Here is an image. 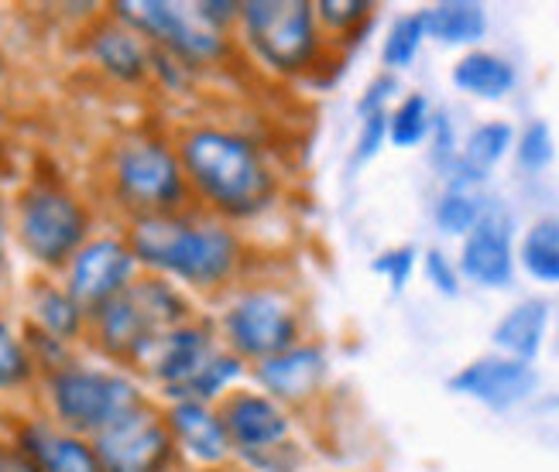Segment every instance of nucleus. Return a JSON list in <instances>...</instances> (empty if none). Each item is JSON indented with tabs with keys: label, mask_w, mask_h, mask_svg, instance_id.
Wrapping results in <instances>:
<instances>
[{
	"label": "nucleus",
	"mask_w": 559,
	"mask_h": 472,
	"mask_svg": "<svg viewBox=\"0 0 559 472\" xmlns=\"http://www.w3.org/2000/svg\"><path fill=\"white\" fill-rule=\"evenodd\" d=\"M426 38L440 45H477L488 35V11L474 0H440L419 11Z\"/></svg>",
	"instance_id": "obj_21"
},
{
	"label": "nucleus",
	"mask_w": 559,
	"mask_h": 472,
	"mask_svg": "<svg viewBox=\"0 0 559 472\" xmlns=\"http://www.w3.org/2000/svg\"><path fill=\"white\" fill-rule=\"evenodd\" d=\"M519 261L528 270V278L543 285H559V219L532 222L522 240Z\"/></svg>",
	"instance_id": "obj_24"
},
{
	"label": "nucleus",
	"mask_w": 559,
	"mask_h": 472,
	"mask_svg": "<svg viewBox=\"0 0 559 472\" xmlns=\"http://www.w3.org/2000/svg\"><path fill=\"white\" fill-rule=\"evenodd\" d=\"M0 278H4V203H0Z\"/></svg>",
	"instance_id": "obj_37"
},
{
	"label": "nucleus",
	"mask_w": 559,
	"mask_h": 472,
	"mask_svg": "<svg viewBox=\"0 0 559 472\" xmlns=\"http://www.w3.org/2000/svg\"><path fill=\"white\" fill-rule=\"evenodd\" d=\"M93 56L100 59V65L117 80H141L144 69H148V52H144V45L138 41L134 32H124V28H107L96 35Z\"/></svg>",
	"instance_id": "obj_23"
},
{
	"label": "nucleus",
	"mask_w": 559,
	"mask_h": 472,
	"mask_svg": "<svg viewBox=\"0 0 559 472\" xmlns=\"http://www.w3.org/2000/svg\"><path fill=\"white\" fill-rule=\"evenodd\" d=\"M134 275V254L131 246L117 240H93L80 246L69 270V294L76 298L80 308H104L110 298L128 288Z\"/></svg>",
	"instance_id": "obj_13"
},
{
	"label": "nucleus",
	"mask_w": 559,
	"mask_h": 472,
	"mask_svg": "<svg viewBox=\"0 0 559 472\" xmlns=\"http://www.w3.org/2000/svg\"><path fill=\"white\" fill-rule=\"evenodd\" d=\"M432 131V110L423 93H408L402 104L388 113V141L395 147H419Z\"/></svg>",
	"instance_id": "obj_25"
},
{
	"label": "nucleus",
	"mask_w": 559,
	"mask_h": 472,
	"mask_svg": "<svg viewBox=\"0 0 559 472\" xmlns=\"http://www.w3.org/2000/svg\"><path fill=\"white\" fill-rule=\"evenodd\" d=\"M173 432L144 404L107 425L93 445L104 472H165L173 462Z\"/></svg>",
	"instance_id": "obj_9"
},
{
	"label": "nucleus",
	"mask_w": 559,
	"mask_h": 472,
	"mask_svg": "<svg viewBox=\"0 0 559 472\" xmlns=\"http://www.w3.org/2000/svg\"><path fill=\"white\" fill-rule=\"evenodd\" d=\"M484 216V203L474 192H456L447 189L443 198L436 203V227L447 237H467Z\"/></svg>",
	"instance_id": "obj_27"
},
{
	"label": "nucleus",
	"mask_w": 559,
	"mask_h": 472,
	"mask_svg": "<svg viewBox=\"0 0 559 472\" xmlns=\"http://www.w3.org/2000/svg\"><path fill=\"white\" fill-rule=\"evenodd\" d=\"M182 168L206 203L227 216H254L272 203L269 165L251 141L230 131H192L182 141Z\"/></svg>",
	"instance_id": "obj_1"
},
{
	"label": "nucleus",
	"mask_w": 559,
	"mask_h": 472,
	"mask_svg": "<svg viewBox=\"0 0 559 472\" xmlns=\"http://www.w3.org/2000/svg\"><path fill=\"white\" fill-rule=\"evenodd\" d=\"M429 144H432V165L440 168V171H447V168L456 161V155H460L456 137H453V123H450V117H447V113L432 117Z\"/></svg>",
	"instance_id": "obj_35"
},
{
	"label": "nucleus",
	"mask_w": 559,
	"mask_h": 472,
	"mask_svg": "<svg viewBox=\"0 0 559 472\" xmlns=\"http://www.w3.org/2000/svg\"><path fill=\"white\" fill-rule=\"evenodd\" d=\"M134 261L165 270L197 288H213L234 275L237 237L221 222H189L176 216H144L131 237Z\"/></svg>",
	"instance_id": "obj_2"
},
{
	"label": "nucleus",
	"mask_w": 559,
	"mask_h": 472,
	"mask_svg": "<svg viewBox=\"0 0 559 472\" xmlns=\"http://www.w3.org/2000/svg\"><path fill=\"white\" fill-rule=\"evenodd\" d=\"M35 312H38V322L48 332L59 336V339H69L80 329L83 308L76 305V298H72L69 291H41L38 302H35Z\"/></svg>",
	"instance_id": "obj_28"
},
{
	"label": "nucleus",
	"mask_w": 559,
	"mask_h": 472,
	"mask_svg": "<svg viewBox=\"0 0 559 472\" xmlns=\"http://www.w3.org/2000/svg\"><path fill=\"white\" fill-rule=\"evenodd\" d=\"M395 89H399V83H395V76H388V72H384V76H378V80H371L368 89H364V96L357 99V113L360 117L384 113V104L395 96Z\"/></svg>",
	"instance_id": "obj_36"
},
{
	"label": "nucleus",
	"mask_w": 559,
	"mask_h": 472,
	"mask_svg": "<svg viewBox=\"0 0 559 472\" xmlns=\"http://www.w3.org/2000/svg\"><path fill=\"white\" fill-rule=\"evenodd\" d=\"M416 261H419L416 246L405 243V246H392V251L378 254L371 261V270H374V275H381V278H388V285H392V291L399 294V291H405L412 270H416Z\"/></svg>",
	"instance_id": "obj_31"
},
{
	"label": "nucleus",
	"mask_w": 559,
	"mask_h": 472,
	"mask_svg": "<svg viewBox=\"0 0 559 472\" xmlns=\"http://www.w3.org/2000/svg\"><path fill=\"white\" fill-rule=\"evenodd\" d=\"M21 445L35 472H104L90 445L72 435H59L45 425H32L21 435Z\"/></svg>",
	"instance_id": "obj_20"
},
{
	"label": "nucleus",
	"mask_w": 559,
	"mask_h": 472,
	"mask_svg": "<svg viewBox=\"0 0 559 472\" xmlns=\"http://www.w3.org/2000/svg\"><path fill=\"white\" fill-rule=\"evenodd\" d=\"M549 332V302L543 298H525L512 312H504L491 332L495 350L508 360L532 363L543 353V342Z\"/></svg>",
	"instance_id": "obj_19"
},
{
	"label": "nucleus",
	"mask_w": 559,
	"mask_h": 472,
	"mask_svg": "<svg viewBox=\"0 0 559 472\" xmlns=\"http://www.w3.org/2000/svg\"><path fill=\"white\" fill-rule=\"evenodd\" d=\"M423 270H426V281L440 294H447V298L460 294V270H456V264L443 251H429L423 257Z\"/></svg>",
	"instance_id": "obj_33"
},
{
	"label": "nucleus",
	"mask_w": 559,
	"mask_h": 472,
	"mask_svg": "<svg viewBox=\"0 0 559 472\" xmlns=\"http://www.w3.org/2000/svg\"><path fill=\"white\" fill-rule=\"evenodd\" d=\"M56 414L76 432L100 435L117 417L141 408V394L131 380L100 370H62L52 380Z\"/></svg>",
	"instance_id": "obj_5"
},
{
	"label": "nucleus",
	"mask_w": 559,
	"mask_h": 472,
	"mask_svg": "<svg viewBox=\"0 0 559 472\" xmlns=\"http://www.w3.org/2000/svg\"><path fill=\"white\" fill-rule=\"evenodd\" d=\"M86 237V213L59 189H32L21 203V243L41 264H62L80 254Z\"/></svg>",
	"instance_id": "obj_7"
},
{
	"label": "nucleus",
	"mask_w": 559,
	"mask_h": 472,
	"mask_svg": "<svg viewBox=\"0 0 559 472\" xmlns=\"http://www.w3.org/2000/svg\"><path fill=\"white\" fill-rule=\"evenodd\" d=\"M388 141V110L384 113H371L360 120V134H357V147H354V161L364 165L371 161Z\"/></svg>",
	"instance_id": "obj_34"
},
{
	"label": "nucleus",
	"mask_w": 559,
	"mask_h": 472,
	"mask_svg": "<svg viewBox=\"0 0 559 472\" xmlns=\"http://www.w3.org/2000/svg\"><path fill=\"white\" fill-rule=\"evenodd\" d=\"M182 318L186 302L165 281H138L96 308V329L114 356H148Z\"/></svg>",
	"instance_id": "obj_3"
},
{
	"label": "nucleus",
	"mask_w": 559,
	"mask_h": 472,
	"mask_svg": "<svg viewBox=\"0 0 559 472\" xmlns=\"http://www.w3.org/2000/svg\"><path fill=\"white\" fill-rule=\"evenodd\" d=\"M515 222L504 206L484 203V216L460 246V275L480 288H508L515 278Z\"/></svg>",
	"instance_id": "obj_11"
},
{
	"label": "nucleus",
	"mask_w": 559,
	"mask_h": 472,
	"mask_svg": "<svg viewBox=\"0 0 559 472\" xmlns=\"http://www.w3.org/2000/svg\"><path fill=\"white\" fill-rule=\"evenodd\" d=\"M258 384L278 401H302L326 377V356L316 346H292V350L258 363Z\"/></svg>",
	"instance_id": "obj_17"
},
{
	"label": "nucleus",
	"mask_w": 559,
	"mask_h": 472,
	"mask_svg": "<svg viewBox=\"0 0 559 472\" xmlns=\"http://www.w3.org/2000/svg\"><path fill=\"white\" fill-rule=\"evenodd\" d=\"M515 158H519V168L525 171H546L556 158V137H552V128L546 120H532L528 128L515 137Z\"/></svg>",
	"instance_id": "obj_29"
},
{
	"label": "nucleus",
	"mask_w": 559,
	"mask_h": 472,
	"mask_svg": "<svg viewBox=\"0 0 559 472\" xmlns=\"http://www.w3.org/2000/svg\"><path fill=\"white\" fill-rule=\"evenodd\" d=\"M515 147V131L504 120H488L471 131V137L460 144L456 161L443 171L447 185L456 192H471L474 185L488 182L491 171L504 161V155Z\"/></svg>",
	"instance_id": "obj_16"
},
{
	"label": "nucleus",
	"mask_w": 559,
	"mask_h": 472,
	"mask_svg": "<svg viewBox=\"0 0 559 472\" xmlns=\"http://www.w3.org/2000/svg\"><path fill=\"white\" fill-rule=\"evenodd\" d=\"M240 24L254 56L275 72H302L320 56L316 8L306 0H248Z\"/></svg>",
	"instance_id": "obj_4"
},
{
	"label": "nucleus",
	"mask_w": 559,
	"mask_h": 472,
	"mask_svg": "<svg viewBox=\"0 0 559 472\" xmlns=\"http://www.w3.org/2000/svg\"><path fill=\"white\" fill-rule=\"evenodd\" d=\"M447 387L491 411H512L536 394L539 374L532 363H519L508 356H480L467 366H460L447 380Z\"/></svg>",
	"instance_id": "obj_12"
},
{
	"label": "nucleus",
	"mask_w": 559,
	"mask_h": 472,
	"mask_svg": "<svg viewBox=\"0 0 559 472\" xmlns=\"http://www.w3.org/2000/svg\"><path fill=\"white\" fill-rule=\"evenodd\" d=\"M0 472H4V456H0Z\"/></svg>",
	"instance_id": "obj_38"
},
{
	"label": "nucleus",
	"mask_w": 559,
	"mask_h": 472,
	"mask_svg": "<svg viewBox=\"0 0 559 472\" xmlns=\"http://www.w3.org/2000/svg\"><path fill=\"white\" fill-rule=\"evenodd\" d=\"M320 21L333 32H354L357 24H368L374 4L368 0H323V4H312Z\"/></svg>",
	"instance_id": "obj_30"
},
{
	"label": "nucleus",
	"mask_w": 559,
	"mask_h": 472,
	"mask_svg": "<svg viewBox=\"0 0 559 472\" xmlns=\"http://www.w3.org/2000/svg\"><path fill=\"white\" fill-rule=\"evenodd\" d=\"M515 83H519L515 65L495 52H480V48H474V52H467L453 65V86L467 96L491 99V104L512 93Z\"/></svg>",
	"instance_id": "obj_22"
},
{
	"label": "nucleus",
	"mask_w": 559,
	"mask_h": 472,
	"mask_svg": "<svg viewBox=\"0 0 559 472\" xmlns=\"http://www.w3.org/2000/svg\"><path fill=\"white\" fill-rule=\"evenodd\" d=\"M28 377V356H24L21 342L11 336V329L0 322V390L17 387Z\"/></svg>",
	"instance_id": "obj_32"
},
{
	"label": "nucleus",
	"mask_w": 559,
	"mask_h": 472,
	"mask_svg": "<svg viewBox=\"0 0 559 472\" xmlns=\"http://www.w3.org/2000/svg\"><path fill=\"white\" fill-rule=\"evenodd\" d=\"M216 353L221 350L213 346V336L203 326H179L155 342L148 360H152V374L165 384V390L176 401H186L189 387L200 380V374L216 360Z\"/></svg>",
	"instance_id": "obj_14"
},
{
	"label": "nucleus",
	"mask_w": 559,
	"mask_h": 472,
	"mask_svg": "<svg viewBox=\"0 0 559 472\" xmlns=\"http://www.w3.org/2000/svg\"><path fill=\"white\" fill-rule=\"evenodd\" d=\"M128 28L162 41L168 52L186 62H213L224 56V38L197 11V4H168V0H128L117 4Z\"/></svg>",
	"instance_id": "obj_6"
},
{
	"label": "nucleus",
	"mask_w": 559,
	"mask_h": 472,
	"mask_svg": "<svg viewBox=\"0 0 559 472\" xmlns=\"http://www.w3.org/2000/svg\"><path fill=\"white\" fill-rule=\"evenodd\" d=\"M117 192L128 206L165 216L186 195L182 165L162 141H131L117 155Z\"/></svg>",
	"instance_id": "obj_8"
},
{
	"label": "nucleus",
	"mask_w": 559,
	"mask_h": 472,
	"mask_svg": "<svg viewBox=\"0 0 559 472\" xmlns=\"http://www.w3.org/2000/svg\"><path fill=\"white\" fill-rule=\"evenodd\" d=\"M227 336L240 356H254L261 363L296 346L299 322L285 298L272 291H251L230 305Z\"/></svg>",
	"instance_id": "obj_10"
},
{
	"label": "nucleus",
	"mask_w": 559,
	"mask_h": 472,
	"mask_svg": "<svg viewBox=\"0 0 559 472\" xmlns=\"http://www.w3.org/2000/svg\"><path fill=\"white\" fill-rule=\"evenodd\" d=\"M221 421L227 428L230 445L240 452H261L282 445L288 438V417L285 411L264 394H237L224 404Z\"/></svg>",
	"instance_id": "obj_15"
},
{
	"label": "nucleus",
	"mask_w": 559,
	"mask_h": 472,
	"mask_svg": "<svg viewBox=\"0 0 559 472\" xmlns=\"http://www.w3.org/2000/svg\"><path fill=\"white\" fill-rule=\"evenodd\" d=\"M165 425L182 449L200 462H221L230 452V438L221 414L210 411V404L203 401H176Z\"/></svg>",
	"instance_id": "obj_18"
},
{
	"label": "nucleus",
	"mask_w": 559,
	"mask_h": 472,
	"mask_svg": "<svg viewBox=\"0 0 559 472\" xmlns=\"http://www.w3.org/2000/svg\"><path fill=\"white\" fill-rule=\"evenodd\" d=\"M426 41V28H423V17L419 14H405L399 17L392 28H388L384 35V45H381V62L384 69H408L412 62H416L419 48Z\"/></svg>",
	"instance_id": "obj_26"
}]
</instances>
